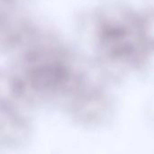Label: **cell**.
Here are the masks:
<instances>
[{
    "mask_svg": "<svg viewBox=\"0 0 154 154\" xmlns=\"http://www.w3.org/2000/svg\"><path fill=\"white\" fill-rule=\"evenodd\" d=\"M139 23L132 18H114L101 26V44L109 55L122 60L140 57L145 39Z\"/></svg>",
    "mask_w": 154,
    "mask_h": 154,
    "instance_id": "1",
    "label": "cell"
}]
</instances>
